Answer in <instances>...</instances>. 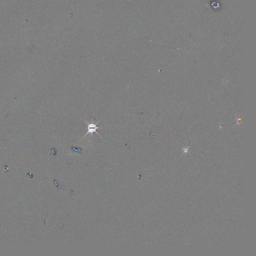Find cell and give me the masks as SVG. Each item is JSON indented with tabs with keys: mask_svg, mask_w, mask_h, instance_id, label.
<instances>
[{
	"mask_svg": "<svg viewBox=\"0 0 256 256\" xmlns=\"http://www.w3.org/2000/svg\"><path fill=\"white\" fill-rule=\"evenodd\" d=\"M85 122L88 125V132L85 134L84 137L88 135L89 133L93 134V133H96L97 135L100 136L98 133L97 132V129H100V128L97 126V124H98V123H96V124H95V123H89L87 122L86 121H85Z\"/></svg>",
	"mask_w": 256,
	"mask_h": 256,
	"instance_id": "cell-1",
	"label": "cell"
}]
</instances>
